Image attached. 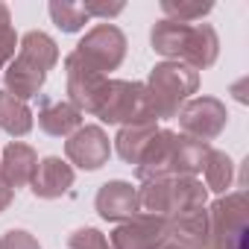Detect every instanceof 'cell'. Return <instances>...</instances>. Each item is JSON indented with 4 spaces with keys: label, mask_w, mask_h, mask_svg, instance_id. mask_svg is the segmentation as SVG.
<instances>
[{
    "label": "cell",
    "mask_w": 249,
    "mask_h": 249,
    "mask_svg": "<svg viewBox=\"0 0 249 249\" xmlns=\"http://www.w3.org/2000/svg\"><path fill=\"white\" fill-rule=\"evenodd\" d=\"M161 249H182V246H179V243H173V240H167V243H164Z\"/></svg>",
    "instance_id": "obj_28"
},
{
    "label": "cell",
    "mask_w": 249,
    "mask_h": 249,
    "mask_svg": "<svg viewBox=\"0 0 249 249\" xmlns=\"http://www.w3.org/2000/svg\"><path fill=\"white\" fill-rule=\"evenodd\" d=\"M123 56H126V36L114 24H97L85 33V38L76 44V50L68 56V62L106 76L108 71H117Z\"/></svg>",
    "instance_id": "obj_6"
},
{
    "label": "cell",
    "mask_w": 249,
    "mask_h": 249,
    "mask_svg": "<svg viewBox=\"0 0 249 249\" xmlns=\"http://www.w3.org/2000/svg\"><path fill=\"white\" fill-rule=\"evenodd\" d=\"M68 249H111L108 246V237L100 234L97 229H76L71 237H68Z\"/></svg>",
    "instance_id": "obj_22"
},
{
    "label": "cell",
    "mask_w": 249,
    "mask_h": 249,
    "mask_svg": "<svg viewBox=\"0 0 249 249\" xmlns=\"http://www.w3.org/2000/svg\"><path fill=\"white\" fill-rule=\"evenodd\" d=\"M179 126L182 135L196 138V141H214L220 138V132L226 129L229 111L217 97H191L182 108H179Z\"/></svg>",
    "instance_id": "obj_8"
},
{
    "label": "cell",
    "mask_w": 249,
    "mask_h": 249,
    "mask_svg": "<svg viewBox=\"0 0 249 249\" xmlns=\"http://www.w3.org/2000/svg\"><path fill=\"white\" fill-rule=\"evenodd\" d=\"M12 199H15V191H12L3 179H0V214H3V211L12 205Z\"/></svg>",
    "instance_id": "obj_26"
},
{
    "label": "cell",
    "mask_w": 249,
    "mask_h": 249,
    "mask_svg": "<svg viewBox=\"0 0 249 249\" xmlns=\"http://www.w3.org/2000/svg\"><path fill=\"white\" fill-rule=\"evenodd\" d=\"M59 62V47L47 33H27L18 44V56L6 65V91L18 100H33L38 97L41 85L47 82V73L56 68Z\"/></svg>",
    "instance_id": "obj_2"
},
{
    "label": "cell",
    "mask_w": 249,
    "mask_h": 249,
    "mask_svg": "<svg viewBox=\"0 0 249 249\" xmlns=\"http://www.w3.org/2000/svg\"><path fill=\"white\" fill-rule=\"evenodd\" d=\"M214 6L211 3H173V0H164L161 3V12L170 18V21H182V24H194V21H202V15H208Z\"/></svg>",
    "instance_id": "obj_21"
},
{
    "label": "cell",
    "mask_w": 249,
    "mask_h": 249,
    "mask_svg": "<svg viewBox=\"0 0 249 249\" xmlns=\"http://www.w3.org/2000/svg\"><path fill=\"white\" fill-rule=\"evenodd\" d=\"M167 237L173 243H179L182 249H208L211 226H208L205 205L188 208V211H179V214L167 217Z\"/></svg>",
    "instance_id": "obj_12"
},
{
    "label": "cell",
    "mask_w": 249,
    "mask_h": 249,
    "mask_svg": "<svg viewBox=\"0 0 249 249\" xmlns=\"http://www.w3.org/2000/svg\"><path fill=\"white\" fill-rule=\"evenodd\" d=\"M103 123H156V108L150 100V91L144 82H123V79H106L94 111Z\"/></svg>",
    "instance_id": "obj_3"
},
{
    "label": "cell",
    "mask_w": 249,
    "mask_h": 249,
    "mask_svg": "<svg viewBox=\"0 0 249 249\" xmlns=\"http://www.w3.org/2000/svg\"><path fill=\"white\" fill-rule=\"evenodd\" d=\"M0 249H41V243L24 229H9L0 237Z\"/></svg>",
    "instance_id": "obj_23"
},
{
    "label": "cell",
    "mask_w": 249,
    "mask_h": 249,
    "mask_svg": "<svg viewBox=\"0 0 249 249\" xmlns=\"http://www.w3.org/2000/svg\"><path fill=\"white\" fill-rule=\"evenodd\" d=\"M150 44L156 53L167 56L170 62H182L196 73L202 68H211L220 53V38L211 24H182L170 18H161L153 27Z\"/></svg>",
    "instance_id": "obj_1"
},
{
    "label": "cell",
    "mask_w": 249,
    "mask_h": 249,
    "mask_svg": "<svg viewBox=\"0 0 249 249\" xmlns=\"http://www.w3.org/2000/svg\"><path fill=\"white\" fill-rule=\"evenodd\" d=\"M97 214L108 223H126L132 220L141 208H138V188H132L129 182L123 179H114V182H106L100 191H97Z\"/></svg>",
    "instance_id": "obj_11"
},
{
    "label": "cell",
    "mask_w": 249,
    "mask_h": 249,
    "mask_svg": "<svg viewBox=\"0 0 249 249\" xmlns=\"http://www.w3.org/2000/svg\"><path fill=\"white\" fill-rule=\"evenodd\" d=\"M208 249H246V191L220 196L208 211Z\"/></svg>",
    "instance_id": "obj_7"
},
{
    "label": "cell",
    "mask_w": 249,
    "mask_h": 249,
    "mask_svg": "<svg viewBox=\"0 0 249 249\" xmlns=\"http://www.w3.org/2000/svg\"><path fill=\"white\" fill-rule=\"evenodd\" d=\"M159 132L156 123H129V126H123L114 138V147H117V156L126 161V164H138L147 144L153 141V135Z\"/></svg>",
    "instance_id": "obj_17"
},
{
    "label": "cell",
    "mask_w": 249,
    "mask_h": 249,
    "mask_svg": "<svg viewBox=\"0 0 249 249\" xmlns=\"http://www.w3.org/2000/svg\"><path fill=\"white\" fill-rule=\"evenodd\" d=\"M50 9V18H53V24L62 30V33H79L85 24H88V15H85V9H82V3H50L47 6Z\"/></svg>",
    "instance_id": "obj_20"
},
{
    "label": "cell",
    "mask_w": 249,
    "mask_h": 249,
    "mask_svg": "<svg viewBox=\"0 0 249 249\" xmlns=\"http://www.w3.org/2000/svg\"><path fill=\"white\" fill-rule=\"evenodd\" d=\"M36 167H38L36 150L30 144H24V141H12V144H6L3 159H0V179H3L12 191H18V188L33 182Z\"/></svg>",
    "instance_id": "obj_14"
},
{
    "label": "cell",
    "mask_w": 249,
    "mask_h": 249,
    "mask_svg": "<svg viewBox=\"0 0 249 249\" xmlns=\"http://www.w3.org/2000/svg\"><path fill=\"white\" fill-rule=\"evenodd\" d=\"M208 153H211V147L205 141H196V138H188V135H176L170 176H196V173H202V164H205Z\"/></svg>",
    "instance_id": "obj_16"
},
{
    "label": "cell",
    "mask_w": 249,
    "mask_h": 249,
    "mask_svg": "<svg viewBox=\"0 0 249 249\" xmlns=\"http://www.w3.org/2000/svg\"><path fill=\"white\" fill-rule=\"evenodd\" d=\"M82 9L88 18H114L123 12V3H111V6L108 3H82Z\"/></svg>",
    "instance_id": "obj_25"
},
{
    "label": "cell",
    "mask_w": 249,
    "mask_h": 249,
    "mask_svg": "<svg viewBox=\"0 0 249 249\" xmlns=\"http://www.w3.org/2000/svg\"><path fill=\"white\" fill-rule=\"evenodd\" d=\"M167 240H170L167 237V217L138 211L132 220L120 223L111 231L108 246L111 249H161Z\"/></svg>",
    "instance_id": "obj_9"
},
{
    "label": "cell",
    "mask_w": 249,
    "mask_h": 249,
    "mask_svg": "<svg viewBox=\"0 0 249 249\" xmlns=\"http://www.w3.org/2000/svg\"><path fill=\"white\" fill-rule=\"evenodd\" d=\"M15 47H18V36L12 27H0V71H3L12 59H15Z\"/></svg>",
    "instance_id": "obj_24"
},
{
    "label": "cell",
    "mask_w": 249,
    "mask_h": 249,
    "mask_svg": "<svg viewBox=\"0 0 249 249\" xmlns=\"http://www.w3.org/2000/svg\"><path fill=\"white\" fill-rule=\"evenodd\" d=\"M205 196L208 191L196 176H170V179L144 182L138 188V208L144 214L173 217L179 211L205 205Z\"/></svg>",
    "instance_id": "obj_4"
},
{
    "label": "cell",
    "mask_w": 249,
    "mask_h": 249,
    "mask_svg": "<svg viewBox=\"0 0 249 249\" xmlns=\"http://www.w3.org/2000/svg\"><path fill=\"white\" fill-rule=\"evenodd\" d=\"M30 185H33V194L38 199H59L73 185V167L68 161H62L59 156H47L38 161Z\"/></svg>",
    "instance_id": "obj_15"
},
{
    "label": "cell",
    "mask_w": 249,
    "mask_h": 249,
    "mask_svg": "<svg viewBox=\"0 0 249 249\" xmlns=\"http://www.w3.org/2000/svg\"><path fill=\"white\" fill-rule=\"evenodd\" d=\"M0 27H9V6L0 3Z\"/></svg>",
    "instance_id": "obj_27"
},
{
    "label": "cell",
    "mask_w": 249,
    "mask_h": 249,
    "mask_svg": "<svg viewBox=\"0 0 249 249\" xmlns=\"http://www.w3.org/2000/svg\"><path fill=\"white\" fill-rule=\"evenodd\" d=\"M38 126L53 138H71L82 126V111L62 97H41L38 103Z\"/></svg>",
    "instance_id": "obj_13"
},
{
    "label": "cell",
    "mask_w": 249,
    "mask_h": 249,
    "mask_svg": "<svg viewBox=\"0 0 249 249\" xmlns=\"http://www.w3.org/2000/svg\"><path fill=\"white\" fill-rule=\"evenodd\" d=\"M0 129H6L12 138H24L33 129V111L24 100L0 91Z\"/></svg>",
    "instance_id": "obj_18"
},
{
    "label": "cell",
    "mask_w": 249,
    "mask_h": 249,
    "mask_svg": "<svg viewBox=\"0 0 249 249\" xmlns=\"http://www.w3.org/2000/svg\"><path fill=\"white\" fill-rule=\"evenodd\" d=\"M199 88V73L182 62H161L150 71V100L156 108V117L170 120L179 114V108L191 100V94H196Z\"/></svg>",
    "instance_id": "obj_5"
},
{
    "label": "cell",
    "mask_w": 249,
    "mask_h": 249,
    "mask_svg": "<svg viewBox=\"0 0 249 249\" xmlns=\"http://www.w3.org/2000/svg\"><path fill=\"white\" fill-rule=\"evenodd\" d=\"M65 156L71 164H76L82 170H100L111 156L108 135L100 126H79L65 141Z\"/></svg>",
    "instance_id": "obj_10"
},
{
    "label": "cell",
    "mask_w": 249,
    "mask_h": 249,
    "mask_svg": "<svg viewBox=\"0 0 249 249\" xmlns=\"http://www.w3.org/2000/svg\"><path fill=\"white\" fill-rule=\"evenodd\" d=\"M202 173H205V191L226 194L231 188V179H234V164H231L229 153L211 150L208 159H205V164H202Z\"/></svg>",
    "instance_id": "obj_19"
}]
</instances>
